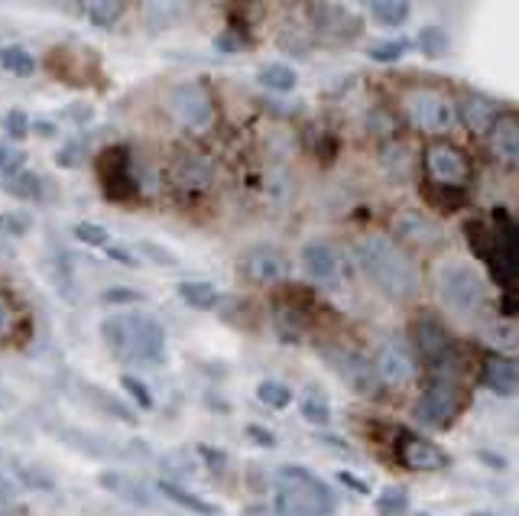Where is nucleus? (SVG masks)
Returning <instances> with one entry per match:
<instances>
[{
	"instance_id": "f257e3e1",
	"label": "nucleus",
	"mask_w": 519,
	"mask_h": 516,
	"mask_svg": "<svg viewBox=\"0 0 519 516\" xmlns=\"http://www.w3.org/2000/svg\"><path fill=\"white\" fill-rule=\"evenodd\" d=\"M351 260L361 276L390 302H412L422 293V270L390 234L367 231L351 241Z\"/></svg>"
},
{
	"instance_id": "f03ea898",
	"label": "nucleus",
	"mask_w": 519,
	"mask_h": 516,
	"mask_svg": "<svg viewBox=\"0 0 519 516\" xmlns=\"http://www.w3.org/2000/svg\"><path fill=\"white\" fill-rule=\"evenodd\" d=\"M101 338L114 357L130 367H156L166 361V332L153 315L127 309L101 322Z\"/></svg>"
},
{
	"instance_id": "7ed1b4c3",
	"label": "nucleus",
	"mask_w": 519,
	"mask_h": 516,
	"mask_svg": "<svg viewBox=\"0 0 519 516\" xmlns=\"http://www.w3.org/2000/svg\"><path fill=\"white\" fill-rule=\"evenodd\" d=\"M409 351L419 361V367L432 370L442 380H458V374L464 370V351L458 338L432 312H419L409 322Z\"/></svg>"
},
{
	"instance_id": "20e7f679",
	"label": "nucleus",
	"mask_w": 519,
	"mask_h": 516,
	"mask_svg": "<svg viewBox=\"0 0 519 516\" xmlns=\"http://www.w3.org/2000/svg\"><path fill=\"white\" fill-rule=\"evenodd\" d=\"M276 516H335L338 500L331 487L299 465H286L273 478Z\"/></svg>"
},
{
	"instance_id": "39448f33",
	"label": "nucleus",
	"mask_w": 519,
	"mask_h": 516,
	"mask_svg": "<svg viewBox=\"0 0 519 516\" xmlns=\"http://www.w3.org/2000/svg\"><path fill=\"white\" fill-rule=\"evenodd\" d=\"M435 296L438 302L458 319H477L487 302H490V289L484 273L474 267L471 260H442L435 267Z\"/></svg>"
},
{
	"instance_id": "423d86ee",
	"label": "nucleus",
	"mask_w": 519,
	"mask_h": 516,
	"mask_svg": "<svg viewBox=\"0 0 519 516\" xmlns=\"http://www.w3.org/2000/svg\"><path fill=\"white\" fill-rule=\"evenodd\" d=\"M468 403H471V396L464 393V387L458 380L432 377L422 387L416 406H412V416H416V422L422 429H448L464 416Z\"/></svg>"
},
{
	"instance_id": "0eeeda50",
	"label": "nucleus",
	"mask_w": 519,
	"mask_h": 516,
	"mask_svg": "<svg viewBox=\"0 0 519 516\" xmlns=\"http://www.w3.org/2000/svg\"><path fill=\"white\" fill-rule=\"evenodd\" d=\"M403 114H406L409 127H416L419 134H432V137L448 134V130L458 124L455 101H451L445 91H435V88L406 91Z\"/></svg>"
},
{
	"instance_id": "6e6552de",
	"label": "nucleus",
	"mask_w": 519,
	"mask_h": 516,
	"mask_svg": "<svg viewBox=\"0 0 519 516\" xmlns=\"http://www.w3.org/2000/svg\"><path fill=\"white\" fill-rule=\"evenodd\" d=\"M166 108L182 130L189 134H205L215 127V101L211 95L195 82H182L166 95Z\"/></svg>"
},
{
	"instance_id": "1a4fd4ad",
	"label": "nucleus",
	"mask_w": 519,
	"mask_h": 516,
	"mask_svg": "<svg viewBox=\"0 0 519 516\" xmlns=\"http://www.w3.org/2000/svg\"><path fill=\"white\" fill-rule=\"evenodd\" d=\"M390 237L399 247L416 250V254H435V250L445 244L442 224L419 208H399L390 218Z\"/></svg>"
},
{
	"instance_id": "9d476101",
	"label": "nucleus",
	"mask_w": 519,
	"mask_h": 516,
	"mask_svg": "<svg viewBox=\"0 0 519 516\" xmlns=\"http://www.w3.org/2000/svg\"><path fill=\"white\" fill-rule=\"evenodd\" d=\"M299 267L315 286H338L348 273V260H344V250L335 241L312 237L299 250Z\"/></svg>"
},
{
	"instance_id": "9b49d317",
	"label": "nucleus",
	"mask_w": 519,
	"mask_h": 516,
	"mask_svg": "<svg viewBox=\"0 0 519 516\" xmlns=\"http://www.w3.org/2000/svg\"><path fill=\"white\" fill-rule=\"evenodd\" d=\"M370 367L380 380V387H393V390H406L419 380V361L412 357L409 344L403 341H383L377 344L374 357H370Z\"/></svg>"
},
{
	"instance_id": "f8f14e48",
	"label": "nucleus",
	"mask_w": 519,
	"mask_h": 516,
	"mask_svg": "<svg viewBox=\"0 0 519 516\" xmlns=\"http://www.w3.org/2000/svg\"><path fill=\"white\" fill-rule=\"evenodd\" d=\"M396 461L412 474H435L448 468V455L438 448L432 439L406 429H396V445H393Z\"/></svg>"
},
{
	"instance_id": "ddd939ff",
	"label": "nucleus",
	"mask_w": 519,
	"mask_h": 516,
	"mask_svg": "<svg viewBox=\"0 0 519 516\" xmlns=\"http://www.w3.org/2000/svg\"><path fill=\"white\" fill-rule=\"evenodd\" d=\"M490 270H494L497 283L503 289H513L516 286V276H519V267H516V224L510 221V215H503L497 211L494 218V228H490Z\"/></svg>"
},
{
	"instance_id": "4468645a",
	"label": "nucleus",
	"mask_w": 519,
	"mask_h": 516,
	"mask_svg": "<svg viewBox=\"0 0 519 516\" xmlns=\"http://www.w3.org/2000/svg\"><path fill=\"white\" fill-rule=\"evenodd\" d=\"M237 267H241L244 280L254 286H279V283H286V276L292 270L289 257L273 244H257V247L244 250L241 260H237Z\"/></svg>"
},
{
	"instance_id": "2eb2a0df",
	"label": "nucleus",
	"mask_w": 519,
	"mask_h": 516,
	"mask_svg": "<svg viewBox=\"0 0 519 516\" xmlns=\"http://www.w3.org/2000/svg\"><path fill=\"white\" fill-rule=\"evenodd\" d=\"M425 176H429V185H442V189H464L468 185V160L458 147L451 143H432L425 150Z\"/></svg>"
},
{
	"instance_id": "dca6fc26",
	"label": "nucleus",
	"mask_w": 519,
	"mask_h": 516,
	"mask_svg": "<svg viewBox=\"0 0 519 516\" xmlns=\"http://www.w3.org/2000/svg\"><path fill=\"white\" fill-rule=\"evenodd\" d=\"M328 364L338 370V377L348 383L351 390H357L361 396H374L380 390V380L370 367V357H364L361 351L354 348H335V351H325Z\"/></svg>"
},
{
	"instance_id": "f3484780",
	"label": "nucleus",
	"mask_w": 519,
	"mask_h": 516,
	"mask_svg": "<svg viewBox=\"0 0 519 516\" xmlns=\"http://www.w3.org/2000/svg\"><path fill=\"white\" fill-rule=\"evenodd\" d=\"M169 179L185 195H205V192H211V185H215V166H211L205 156L185 153V156H176V160H172Z\"/></svg>"
},
{
	"instance_id": "a211bd4d",
	"label": "nucleus",
	"mask_w": 519,
	"mask_h": 516,
	"mask_svg": "<svg viewBox=\"0 0 519 516\" xmlns=\"http://www.w3.org/2000/svg\"><path fill=\"white\" fill-rule=\"evenodd\" d=\"M101 185H104V195L114 198V202H124V198L137 195V182H133L130 160L121 147H114L101 156Z\"/></svg>"
},
{
	"instance_id": "6ab92c4d",
	"label": "nucleus",
	"mask_w": 519,
	"mask_h": 516,
	"mask_svg": "<svg viewBox=\"0 0 519 516\" xmlns=\"http://www.w3.org/2000/svg\"><path fill=\"white\" fill-rule=\"evenodd\" d=\"M481 383L497 396H513L519 390V367L507 354H487L481 361Z\"/></svg>"
},
{
	"instance_id": "aec40b11",
	"label": "nucleus",
	"mask_w": 519,
	"mask_h": 516,
	"mask_svg": "<svg viewBox=\"0 0 519 516\" xmlns=\"http://www.w3.org/2000/svg\"><path fill=\"white\" fill-rule=\"evenodd\" d=\"M487 143H490V156L503 166H516L519 163V127L516 117H497V124L487 130Z\"/></svg>"
},
{
	"instance_id": "412c9836",
	"label": "nucleus",
	"mask_w": 519,
	"mask_h": 516,
	"mask_svg": "<svg viewBox=\"0 0 519 516\" xmlns=\"http://www.w3.org/2000/svg\"><path fill=\"white\" fill-rule=\"evenodd\" d=\"M312 20H315L318 30L328 33L331 39H351L357 30H361V20L338 4H315Z\"/></svg>"
},
{
	"instance_id": "4be33fe9",
	"label": "nucleus",
	"mask_w": 519,
	"mask_h": 516,
	"mask_svg": "<svg viewBox=\"0 0 519 516\" xmlns=\"http://www.w3.org/2000/svg\"><path fill=\"white\" fill-rule=\"evenodd\" d=\"M455 114L464 121V127L471 130V134H487L490 127L497 124L500 117V108L490 98H481V95H471L461 101V108H455Z\"/></svg>"
},
{
	"instance_id": "5701e85b",
	"label": "nucleus",
	"mask_w": 519,
	"mask_h": 516,
	"mask_svg": "<svg viewBox=\"0 0 519 516\" xmlns=\"http://www.w3.org/2000/svg\"><path fill=\"white\" fill-rule=\"evenodd\" d=\"M26 328H30V322H26V312L20 309V302L0 289V344L20 341L26 335Z\"/></svg>"
},
{
	"instance_id": "b1692460",
	"label": "nucleus",
	"mask_w": 519,
	"mask_h": 516,
	"mask_svg": "<svg viewBox=\"0 0 519 516\" xmlns=\"http://www.w3.org/2000/svg\"><path fill=\"white\" fill-rule=\"evenodd\" d=\"M179 299L185 302V306H192L198 312H211V309H218L221 306V289L215 283H205V280H185L179 283Z\"/></svg>"
},
{
	"instance_id": "393cba45",
	"label": "nucleus",
	"mask_w": 519,
	"mask_h": 516,
	"mask_svg": "<svg viewBox=\"0 0 519 516\" xmlns=\"http://www.w3.org/2000/svg\"><path fill=\"white\" fill-rule=\"evenodd\" d=\"M156 491L163 494L166 500H172V504H176V507H185V510H192V513H198V516H218V513H221L215 504H208V500H202L198 494L185 491V487L172 484V481H159V484H156Z\"/></svg>"
},
{
	"instance_id": "a878e982",
	"label": "nucleus",
	"mask_w": 519,
	"mask_h": 516,
	"mask_svg": "<svg viewBox=\"0 0 519 516\" xmlns=\"http://www.w3.org/2000/svg\"><path fill=\"white\" fill-rule=\"evenodd\" d=\"M143 7H146V23L153 30H166V26H176L182 20L189 0H146Z\"/></svg>"
},
{
	"instance_id": "bb28decb",
	"label": "nucleus",
	"mask_w": 519,
	"mask_h": 516,
	"mask_svg": "<svg viewBox=\"0 0 519 516\" xmlns=\"http://www.w3.org/2000/svg\"><path fill=\"white\" fill-rule=\"evenodd\" d=\"M98 484L101 487H108L111 494H117L121 500H127V504H137V507H150V497H146V491L143 487L133 481V478H127V474H101L98 478Z\"/></svg>"
},
{
	"instance_id": "cd10ccee",
	"label": "nucleus",
	"mask_w": 519,
	"mask_h": 516,
	"mask_svg": "<svg viewBox=\"0 0 519 516\" xmlns=\"http://www.w3.org/2000/svg\"><path fill=\"white\" fill-rule=\"evenodd\" d=\"M82 13L91 26H114L124 13V0H82Z\"/></svg>"
},
{
	"instance_id": "c85d7f7f",
	"label": "nucleus",
	"mask_w": 519,
	"mask_h": 516,
	"mask_svg": "<svg viewBox=\"0 0 519 516\" xmlns=\"http://www.w3.org/2000/svg\"><path fill=\"white\" fill-rule=\"evenodd\" d=\"M257 78H260V85H263V88L279 91V95H286V91H292V88H296V82H299L296 69H289V65H283V62H270V65H263Z\"/></svg>"
},
{
	"instance_id": "c756f323",
	"label": "nucleus",
	"mask_w": 519,
	"mask_h": 516,
	"mask_svg": "<svg viewBox=\"0 0 519 516\" xmlns=\"http://www.w3.org/2000/svg\"><path fill=\"white\" fill-rule=\"evenodd\" d=\"M0 69L17 78H30L36 72V59L23 46H0Z\"/></svg>"
},
{
	"instance_id": "7c9ffc66",
	"label": "nucleus",
	"mask_w": 519,
	"mask_h": 516,
	"mask_svg": "<svg viewBox=\"0 0 519 516\" xmlns=\"http://www.w3.org/2000/svg\"><path fill=\"white\" fill-rule=\"evenodd\" d=\"M416 46H419V52H422L425 59H445L451 39H448V33L442 30V26L429 23V26H422V30H419Z\"/></svg>"
},
{
	"instance_id": "2f4dec72",
	"label": "nucleus",
	"mask_w": 519,
	"mask_h": 516,
	"mask_svg": "<svg viewBox=\"0 0 519 516\" xmlns=\"http://www.w3.org/2000/svg\"><path fill=\"white\" fill-rule=\"evenodd\" d=\"M302 419L312 426H331V403L322 390H309L302 396Z\"/></svg>"
},
{
	"instance_id": "473e14b6",
	"label": "nucleus",
	"mask_w": 519,
	"mask_h": 516,
	"mask_svg": "<svg viewBox=\"0 0 519 516\" xmlns=\"http://www.w3.org/2000/svg\"><path fill=\"white\" fill-rule=\"evenodd\" d=\"M412 13V0H377L374 20L377 26H403Z\"/></svg>"
},
{
	"instance_id": "72a5a7b5",
	"label": "nucleus",
	"mask_w": 519,
	"mask_h": 516,
	"mask_svg": "<svg viewBox=\"0 0 519 516\" xmlns=\"http://www.w3.org/2000/svg\"><path fill=\"white\" fill-rule=\"evenodd\" d=\"M257 400L270 409H286L292 403V390L279 380H263L257 387Z\"/></svg>"
},
{
	"instance_id": "f704fd0d",
	"label": "nucleus",
	"mask_w": 519,
	"mask_h": 516,
	"mask_svg": "<svg viewBox=\"0 0 519 516\" xmlns=\"http://www.w3.org/2000/svg\"><path fill=\"white\" fill-rule=\"evenodd\" d=\"M4 189L17 198H39V176L33 172H13V176H4Z\"/></svg>"
},
{
	"instance_id": "c9c22d12",
	"label": "nucleus",
	"mask_w": 519,
	"mask_h": 516,
	"mask_svg": "<svg viewBox=\"0 0 519 516\" xmlns=\"http://www.w3.org/2000/svg\"><path fill=\"white\" fill-rule=\"evenodd\" d=\"M72 234H75V241H82V244H88V247H111V234L101 228V224H91V221H78L75 228H72Z\"/></svg>"
},
{
	"instance_id": "e433bc0d",
	"label": "nucleus",
	"mask_w": 519,
	"mask_h": 516,
	"mask_svg": "<svg viewBox=\"0 0 519 516\" xmlns=\"http://www.w3.org/2000/svg\"><path fill=\"white\" fill-rule=\"evenodd\" d=\"M406 52H409L406 39H390V43H374L367 49V56L374 62H396V59H403Z\"/></svg>"
},
{
	"instance_id": "4c0bfd02",
	"label": "nucleus",
	"mask_w": 519,
	"mask_h": 516,
	"mask_svg": "<svg viewBox=\"0 0 519 516\" xmlns=\"http://www.w3.org/2000/svg\"><path fill=\"white\" fill-rule=\"evenodd\" d=\"M377 510H380V516H403L406 513V491L387 487L383 497H377Z\"/></svg>"
},
{
	"instance_id": "58836bf2",
	"label": "nucleus",
	"mask_w": 519,
	"mask_h": 516,
	"mask_svg": "<svg viewBox=\"0 0 519 516\" xmlns=\"http://www.w3.org/2000/svg\"><path fill=\"white\" fill-rule=\"evenodd\" d=\"M425 195H429L432 205L445 208V211H455L464 202V189H442V185H429V192Z\"/></svg>"
},
{
	"instance_id": "ea45409f",
	"label": "nucleus",
	"mask_w": 519,
	"mask_h": 516,
	"mask_svg": "<svg viewBox=\"0 0 519 516\" xmlns=\"http://www.w3.org/2000/svg\"><path fill=\"white\" fill-rule=\"evenodd\" d=\"M266 195L273 198V205L283 208L292 198V176H286V172H273L270 182H266Z\"/></svg>"
},
{
	"instance_id": "a19ab883",
	"label": "nucleus",
	"mask_w": 519,
	"mask_h": 516,
	"mask_svg": "<svg viewBox=\"0 0 519 516\" xmlns=\"http://www.w3.org/2000/svg\"><path fill=\"white\" fill-rule=\"evenodd\" d=\"M383 166H387V172H393L396 179L406 176L409 166H412V160L406 156V147H399V143H393V147L383 150Z\"/></svg>"
},
{
	"instance_id": "79ce46f5",
	"label": "nucleus",
	"mask_w": 519,
	"mask_h": 516,
	"mask_svg": "<svg viewBox=\"0 0 519 516\" xmlns=\"http://www.w3.org/2000/svg\"><path fill=\"white\" fill-rule=\"evenodd\" d=\"M121 387L127 390V396H130V400H137L143 409H153V396H150V387H146V383L140 380V377H133V374H124L121 377Z\"/></svg>"
},
{
	"instance_id": "37998d69",
	"label": "nucleus",
	"mask_w": 519,
	"mask_h": 516,
	"mask_svg": "<svg viewBox=\"0 0 519 516\" xmlns=\"http://www.w3.org/2000/svg\"><path fill=\"white\" fill-rule=\"evenodd\" d=\"M4 130L13 137V140H23V137H30V117H26L23 111H10L4 117Z\"/></svg>"
},
{
	"instance_id": "c03bdc74",
	"label": "nucleus",
	"mask_w": 519,
	"mask_h": 516,
	"mask_svg": "<svg viewBox=\"0 0 519 516\" xmlns=\"http://www.w3.org/2000/svg\"><path fill=\"white\" fill-rule=\"evenodd\" d=\"M101 299L108 302V306H117V302H127V306H133V302H143V293H133L130 286H114Z\"/></svg>"
},
{
	"instance_id": "a18cd8bd",
	"label": "nucleus",
	"mask_w": 519,
	"mask_h": 516,
	"mask_svg": "<svg viewBox=\"0 0 519 516\" xmlns=\"http://www.w3.org/2000/svg\"><path fill=\"white\" fill-rule=\"evenodd\" d=\"M140 250H143V254L146 257H150L153 263H159V267H176V254H169V250L166 247H156V244H150V241H143L140 244Z\"/></svg>"
},
{
	"instance_id": "49530a36",
	"label": "nucleus",
	"mask_w": 519,
	"mask_h": 516,
	"mask_svg": "<svg viewBox=\"0 0 519 516\" xmlns=\"http://www.w3.org/2000/svg\"><path fill=\"white\" fill-rule=\"evenodd\" d=\"M20 169H23V153L0 147V172H4V176H13V172H20Z\"/></svg>"
},
{
	"instance_id": "de8ad7c7",
	"label": "nucleus",
	"mask_w": 519,
	"mask_h": 516,
	"mask_svg": "<svg viewBox=\"0 0 519 516\" xmlns=\"http://www.w3.org/2000/svg\"><path fill=\"white\" fill-rule=\"evenodd\" d=\"M104 250H108V257H114L121 267H140V260L133 254H127V250H121V247H104Z\"/></svg>"
},
{
	"instance_id": "09e8293b",
	"label": "nucleus",
	"mask_w": 519,
	"mask_h": 516,
	"mask_svg": "<svg viewBox=\"0 0 519 516\" xmlns=\"http://www.w3.org/2000/svg\"><path fill=\"white\" fill-rule=\"evenodd\" d=\"M247 435H250V439H257L260 445H266V448H273V445H276L273 432H266V429H257V426H250V429H247Z\"/></svg>"
},
{
	"instance_id": "8fccbe9b",
	"label": "nucleus",
	"mask_w": 519,
	"mask_h": 516,
	"mask_svg": "<svg viewBox=\"0 0 519 516\" xmlns=\"http://www.w3.org/2000/svg\"><path fill=\"white\" fill-rule=\"evenodd\" d=\"M30 134H39V137H56V127H52L49 121H30Z\"/></svg>"
},
{
	"instance_id": "3c124183",
	"label": "nucleus",
	"mask_w": 519,
	"mask_h": 516,
	"mask_svg": "<svg viewBox=\"0 0 519 516\" xmlns=\"http://www.w3.org/2000/svg\"><path fill=\"white\" fill-rule=\"evenodd\" d=\"M218 46H221L224 52H241V49H244L241 39H234V36H221V39H218Z\"/></svg>"
},
{
	"instance_id": "603ef678",
	"label": "nucleus",
	"mask_w": 519,
	"mask_h": 516,
	"mask_svg": "<svg viewBox=\"0 0 519 516\" xmlns=\"http://www.w3.org/2000/svg\"><path fill=\"white\" fill-rule=\"evenodd\" d=\"M65 114L75 117V121H91V108H69Z\"/></svg>"
}]
</instances>
